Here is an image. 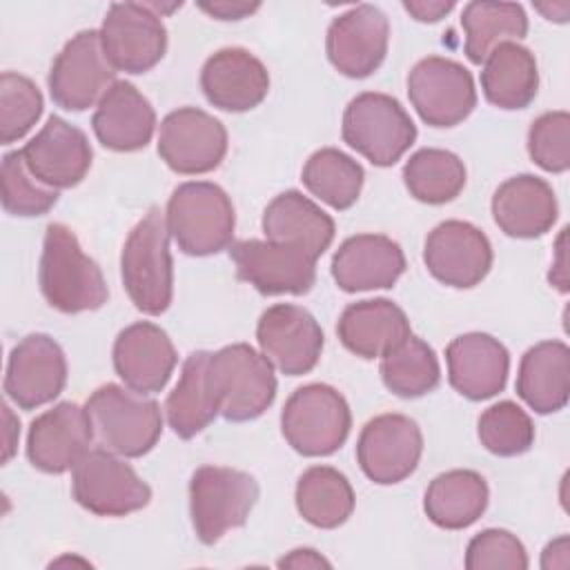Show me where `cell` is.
<instances>
[{"label": "cell", "instance_id": "6da1fadb", "mask_svg": "<svg viewBox=\"0 0 570 570\" xmlns=\"http://www.w3.org/2000/svg\"><path fill=\"white\" fill-rule=\"evenodd\" d=\"M38 283L45 301L62 314L100 309L109 289L94 258H89L76 234L62 223H49L45 229Z\"/></svg>", "mask_w": 570, "mask_h": 570}, {"label": "cell", "instance_id": "7a4b0ae2", "mask_svg": "<svg viewBox=\"0 0 570 570\" xmlns=\"http://www.w3.org/2000/svg\"><path fill=\"white\" fill-rule=\"evenodd\" d=\"M120 276L127 296L142 314L158 316L171 305L174 263L165 214L151 207L129 232L120 254Z\"/></svg>", "mask_w": 570, "mask_h": 570}, {"label": "cell", "instance_id": "3957f363", "mask_svg": "<svg viewBox=\"0 0 570 570\" xmlns=\"http://www.w3.org/2000/svg\"><path fill=\"white\" fill-rule=\"evenodd\" d=\"M85 410L100 448L125 459L147 454L163 434L160 405L118 383L96 387Z\"/></svg>", "mask_w": 570, "mask_h": 570}, {"label": "cell", "instance_id": "277c9868", "mask_svg": "<svg viewBox=\"0 0 570 570\" xmlns=\"http://www.w3.org/2000/svg\"><path fill=\"white\" fill-rule=\"evenodd\" d=\"M169 236L189 256H212L232 245L234 205L223 187L207 180L178 185L165 212Z\"/></svg>", "mask_w": 570, "mask_h": 570}, {"label": "cell", "instance_id": "5b68a950", "mask_svg": "<svg viewBox=\"0 0 570 570\" xmlns=\"http://www.w3.org/2000/svg\"><path fill=\"white\" fill-rule=\"evenodd\" d=\"M256 501L258 483L252 474L225 465L198 468L189 481V514L198 541L214 546L245 525Z\"/></svg>", "mask_w": 570, "mask_h": 570}, {"label": "cell", "instance_id": "8992f818", "mask_svg": "<svg viewBox=\"0 0 570 570\" xmlns=\"http://www.w3.org/2000/svg\"><path fill=\"white\" fill-rule=\"evenodd\" d=\"M352 412L345 396L325 383L292 392L281 412L285 441L303 456H330L350 436Z\"/></svg>", "mask_w": 570, "mask_h": 570}, {"label": "cell", "instance_id": "52a82bcc", "mask_svg": "<svg viewBox=\"0 0 570 570\" xmlns=\"http://www.w3.org/2000/svg\"><path fill=\"white\" fill-rule=\"evenodd\" d=\"M341 134L372 165L392 167L414 145L416 125L396 98L363 91L345 107Z\"/></svg>", "mask_w": 570, "mask_h": 570}, {"label": "cell", "instance_id": "ba28073f", "mask_svg": "<svg viewBox=\"0 0 570 570\" xmlns=\"http://www.w3.org/2000/svg\"><path fill=\"white\" fill-rule=\"evenodd\" d=\"M218 410L227 421L258 419L276 399L274 365L247 343L225 345L209 356Z\"/></svg>", "mask_w": 570, "mask_h": 570}, {"label": "cell", "instance_id": "9c48e42d", "mask_svg": "<svg viewBox=\"0 0 570 570\" xmlns=\"http://www.w3.org/2000/svg\"><path fill=\"white\" fill-rule=\"evenodd\" d=\"M78 505L98 517H125L149 505L151 488L118 454L94 448L71 472Z\"/></svg>", "mask_w": 570, "mask_h": 570}, {"label": "cell", "instance_id": "30bf717a", "mask_svg": "<svg viewBox=\"0 0 570 570\" xmlns=\"http://www.w3.org/2000/svg\"><path fill=\"white\" fill-rule=\"evenodd\" d=\"M116 82V69L107 60L100 31L85 29L65 42L49 69L51 100L67 111H85L100 102Z\"/></svg>", "mask_w": 570, "mask_h": 570}, {"label": "cell", "instance_id": "8fae6325", "mask_svg": "<svg viewBox=\"0 0 570 570\" xmlns=\"http://www.w3.org/2000/svg\"><path fill=\"white\" fill-rule=\"evenodd\" d=\"M100 42L116 71L145 73L163 60L167 29L147 2H114L102 18Z\"/></svg>", "mask_w": 570, "mask_h": 570}, {"label": "cell", "instance_id": "7c38bea8", "mask_svg": "<svg viewBox=\"0 0 570 570\" xmlns=\"http://www.w3.org/2000/svg\"><path fill=\"white\" fill-rule=\"evenodd\" d=\"M407 98L430 127H454L476 107L472 73L456 60L428 56L407 76Z\"/></svg>", "mask_w": 570, "mask_h": 570}, {"label": "cell", "instance_id": "4fadbf2b", "mask_svg": "<svg viewBox=\"0 0 570 570\" xmlns=\"http://www.w3.org/2000/svg\"><path fill=\"white\" fill-rule=\"evenodd\" d=\"M227 154V129L198 107H178L160 122L158 156L185 176L214 171Z\"/></svg>", "mask_w": 570, "mask_h": 570}, {"label": "cell", "instance_id": "5bb4252c", "mask_svg": "<svg viewBox=\"0 0 570 570\" xmlns=\"http://www.w3.org/2000/svg\"><path fill=\"white\" fill-rule=\"evenodd\" d=\"M236 276L265 296L307 294L316 283V258L305 249L274 240H238L229 245Z\"/></svg>", "mask_w": 570, "mask_h": 570}, {"label": "cell", "instance_id": "9a60e30c", "mask_svg": "<svg viewBox=\"0 0 570 570\" xmlns=\"http://www.w3.org/2000/svg\"><path fill=\"white\" fill-rule=\"evenodd\" d=\"M423 454V434L416 421L405 414H379L370 419L356 441V461L363 474L392 485L407 479Z\"/></svg>", "mask_w": 570, "mask_h": 570}, {"label": "cell", "instance_id": "2e32d148", "mask_svg": "<svg viewBox=\"0 0 570 570\" xmlns=\"http://www.w3.org/2000/svg\"><path fill=\"white\" fill-rule=\"evenodd\" d=\"M261 354L283 374L301 376L316 367L323 352V330L301 305L267 307L256 325Z\"/></svg>", "mask_w": 570, "mask_h": 570}, {"label": "cell", "instance_id": "e0dca14e", "mask_svg": "<svg viewBox=\"0 0 570 570\" xmlns=\"http://www.w3.org/2000/svg\"><path fill=\"white\" fill-rule=\"evenodd\" d=\"M423 263L439 283L470 289L488 276L492 245L476 225L468 220H443L425 238Z\"/></svg>", "mask_w": 570, "mask_h": 570}, {"label": "cell", "instance_id": "ac0fdd59", "mask_svg": "<svg viewBox=\"0 0 570 570\" xmlns=\"http://www.w3.org/2000/svg\"><path fill=\"white\" fill-rule=\"evenodd\" d=\"M387 42V16L374 4H356L330 22L325 51L338 73L367 78L383 65Z\"/></svg>", "mask_w": 570, "mask_h": 570}, {"label": "cell", "instance_id": "d6986e66", "mask_svg": "<svg viewBox=\"0 0 570 570\" xmlns=\"http://www.w3.org/2000/svg\"><path fill=\"white\" fill-rule=\"evenodd\" d=\"M65 383L67 358L51 336L29 334L13 345L4 372V394L20 410L51 403L65 390Z\"/></svg>", "mask_w": 570, "mask_h": 570}, {"label": "cell", "instance_id": "ffe728a7", "mask_svg": "<svg viewBox=\"0 0 570 570\" xmlns=\"http://www.w3.org/2000/svg\"><path fill=\"white\" fill-rule=\"evenodd\" d=\"M94 428L85 407L62 401L38 414L27 434L29 463L47 474H62L91 450Z\"/></svg>", "mask_w": 570, "mask_h": 570}, {"label": "cell", "instance_id": "44dd1931", "mask_svg": "<svg viewBox=\"0 0 570 570\" xmlns=\"http://www.w3.org/2000/svg\"><path fill=\"white\" fill-rule=\"evenodd\" d=\"M20 151L29 171L51 189L76 187L87 176L94 158L85 131L60 116H49Z\"/></svg>", "mask_w": 570, "mask_h": 570}, {"label": "cell", "instance_id": "7402d4cb", "mask_svg": "<svg viewBox=\"0 0 570 570\" xmlns=\"http://www.w3.org/2000/svg\"><path fill=\"white\" fill-rule=\"evenodd\" d=\"M176 361L171 338L149 321L127 325L114 341V370L138 394L160 392L171 379Z\"/></svg>", "mask_w": 570, "mask_h": 570}, {"label": "cell", "instance_id": "603a6c76", "mask_svg": "<svg viewBox=\"0 0 570 570\" xmlns=\"http://www.w3.org/2000/svg\"><path fill=\"white\" fill-rule=\"evenodd\" d=\"M200 87L209 105L240 114L265 100L269 91V73L247 49L225 47L205 60L200 69Z\"/></svg>", "mask_w": 570, "mask_h": 570}, {"label": "cell", "instance_id": "cb8c5ba5", "mask_svg": "<svg viewBox=\"0 0 570 570\" xmlns=\"http://www.w3.org/2000/svg\"><path fill=\"white\" fill-rule=\"evenodd\" d=\"M450 385L470 401H485L503 392L510 370L505 345L483 332H468L445 347Z\"/></svg>", "mask_w": 570, "mask_h": 570}, {"label": "cell", "instance_id": "d4e9b609", "mask_svg": "<svg viewBox=\"0 0 570 570\" xmlns=\"http://www.w3.org/2000/svg\"><path fill=\"white\" fill-rule=\"evenodd\" d=\"M405 272V256L396 240L383 234H356L332 256V278L343 292L387 289Z\"/></svg>", "mask_w": 570, "mask_h": 570}, {"label": "cell", "instance_id": "484cf974", "mask_svg": "<svg viewBox=\"0 0 570 570\" xmlns=\"http://www.w3.org/2000/svg\"><path fill=\"white\" fill-rule=\"evenodd\" d=\"M91 127L102 147L111 151H138L154 136L156 111L131 82L116 80L96 105Z\"/></svg>", "mask_w": 570, "mask_h": 570}, {"label": "cell", "instance_id": "4316f807", "mask_svg": "<svg viewBox=\"0 0 570 570\" xmlns=\"http://www.w3.org/2000/svg\"><path fill=\"white\" fill-rule=\"evenodd\" d=\"M492 216L505 236L539 238L557 223L559 205L552 187L543 178L519 174L497 187Z\"/></svg>", "mask_w": 570, "mask_h": 570}, {"label": "cell", "instance_id": "83f0119b", "mask_svg": "<svg viewBox=\"0 0 570 570\" xmlns=\"http://www.w3.org/2000/svg\"><path fill=\"white\" fill-rule=\"evenodd\" d=\"M345 350L361 358H379L401 345L412 332L405 312L390 298L350 303L336 325Z\"/></svg>", "mask_w": 570, "mask_h": 570}, {"label": "cell", "instance_id": "f1b7e54d", "mask_svg": "<svg viewBox=\"0 0 570 570\" xmlns=\"http://www.w3.org/2000/svg\"><path fill=\"white\" fill-rule=\"evenodd\" d=\"M263 232L267 240L305 249L318 258L334 240V220L314 200L296 189L278 194L263 212Z\"/></svg>", "mask_w": 570, "mask_h": 570}, {"label": "cell", "instance_id": "f546056e", "mask_svg": "<svg viewBox=\"0 0 570 570\" xmlns=\"http://www.w3.org/2000/svg\"><path fill=\"white\" fill-rule=\"evenodd\" d=\"M517 394L537 414H552L566 407L570 394V350L563 341H541L521 356Z\"/></svg>", "mask_w": 570, "mask_h": 570}, {"label": "cell", "instance_id": "4dcf8cb0", "mask_svg": "<svg viewBox=\"0 0 570 570\" xmlns=\"http://www.w3.org/2000/svg\"><path fill=\"white\" fill-rule=\"evenodd\" d=\"M212 352H191L185 363L176 387L165 401L167 423L180 439H194L200 434L218 414V399L209 376Z\"/></svg>", "mask_w": 570, "mask_h": 570}, {"label": "cell", "instance_id": "1f68e13d", "mask_svg": "<svg viewBox=\"0 0 570 570\" xmlns=\"http://www.w3.org/2000/svg\"><path fill=\"white\" fill-rule=\"evenodd\" d=\"M481 89L485 100L499 109H525L539 91L534 53L517 42L494 47L483 60Z\"/></svg>", "mask_w": 570, "mask_h": 570}, {"label": "cell", "instance_id": "d6a6232c", "mask_svg": "<svg viewBox=\"0 0 570 570\" xmlns=\"http://www.w3.org/2000/svg\"><path fill=\"white\" fill-rule=\"evenodd\" d=\"M488 499L490 490L479 472L448 470L430 481L423 510L434 525L443 530H463L485 512Z\"/></svg>", "mask_w": 570, "mask_h": 570}, {"label": "cell", "instance_id": "836d02e7", "mask_svg": "<svg viewBox=\"0 0 570 570\" xmlns=\"http://www.w3.org/2000/svg\"><path fill=\"white\" fill-rule=\"evenodd\" d=\"M294 501L309 525L332 530L350 519L356 499L343 472L332 465H312L298 476Z\"/></svg>", "mask_w": 570, "mask_h": 570}, {"label": "cell", "instance_id": "e575fe53", "mask_svg": "<svg viewBox=\"0 0 570 570\" xmlns=\"http://www.w3.org/2000/svg\"><path fill=\"white\" fill-rule=\"evenodd\" d=\"M461 27L465 31L468 60L481 65L494 47L525 38L528 16L517 2L476 0L463 7Z\"/></svg>", "mask_w": 570, "mask_h": 570}, {"label": "cell", "instance_id": "d590c367", "mask_svg": "<svg viewBox=\"0 0 570 570\" xmlns=\"http://www.w3.org/2000/svg\"><path fill=\"white\" fill-rule=\"evenodd\" d=\"M463 160L436 147H423L414 151L403 167V183L407 191L428 205H443L454 200L465 187Z\"/></svg>", "mask_w": 570, "mask_h": 570}, {"label": "cell", "instance_id": "8d00e7d4", "mask_svg": "<svg viewBox=\"0 0 570 570\" xmlns=\"http://www.w3.org/2000/svg\"><path fill=\"white\" fill-rule=\"evenodd\" d=\"M303 185L327 203L332 209H350L361 194L365 171L363 167L347 154L336 147H323L314 151L301 174Z\"/></svg>", "mask_w": 570, "mask_h": 570}, {"label": "cell", "instance_id": "74e56055", "mask_svg": "<svg viewBox=\"0 0 570 570\" xmlns=\"http://www.w3.org/2000/svg\"><path fill=\"white\" fill-rule=\"evenodd\" d=\"M381 379L401 399L423 396L441 381L439 358L423 338L410 334L401 345L381 356Z\"/></svg>", "mask_w": 570, "mask_h": 570}, {"label": "cell", "instance_id": "f35d334b", "mask_svg": "<svg viewBox=\"0 0 570 570\" xmlns=\"http://www.w3.org/2000/svg\"><path fill=\"white\" fill-rule=\"evenodd\" d=\"M476 434L488 452L497 456H519L534 443V423L514 401H499L483 410Z\"/></svg>", "mask_w": 570, "mask_h": 570}, {"label": "cell", "instance_id": "ab89813d", "mask_svg": "<svg viewBox=\"0 0 570 570\" xmlns=\"http://www.w3.org/2000/svg\"><path fill=\"white\" fill-rule=\"evenodd\" d=\"M2 207L11 216H42L58 203V189L42 185L27 167L22 151H9L2 156L0 169Z\"/></svg>", "mask_w": 570, "mask_h": 570}, {"label": "cell", "instance_id": "60d3db41", "mask_svg": "<svg viewBox=\"0 0 570 570\" xmlns=\"http://www.w3.org/2000/svg\"><path fill=\"white\" fill-rule=\"evenodd\" d=\"M42 107V94L31 78L4 71L0 76V142L20 140L38 122Z\"/></svg>", "mask_w": 570, "mask_h": 570}, {"label": "cell", "instance_id": "b9f144b4", "mask_svg": "<svg viewBox=\"0 0 570 570\" xmlns=\"http://www.w3.org/2000/svg\"><path fill=\"white\" fill-rule=\"evenodd\" d=\"M528 154L543 171L563 174L570 167V116L546 111L528 129Z\"/></svg>", "mask_w": 570, "mask_h": 570}, {"label": "cell", "instance_id": "7bdbcfd3", "mask_svg": "<svg viewBox=\"0 0 570 570\" xmlns=\"http://www.w3.org/2000/svg\"><path fill=\"white\" fill-rule=\"evenodd\" d=\"M465 568L468 570H525L528 552L523 543L508 530L488 528L474 534L465 550Z\"/></svg>", "mask_w": 570, "mask_h": 570}, {"label": "cell", "instance_id": "ee69618b", "mask_svg": "<svg viewBox=\"0 0 570 570\" xmlns=\"http://www.w3.org/2000/svg\"><path fill=\"white\" fill-rule=\"evenodd\" d=\"M261 4L254 2H227V0H220V2H200L198 9L214 16L216 20H240V18H247L249 13H254Z\"/></svg>", "mask_w": 570, "mask_h": 570}, {"label": "cell", "instance_id": "f6af8a7d", "mask_svg": "<svg viewBox=\"0 0 570 570\" xmlns=\"http://www.w3.org/2000/svg\"><path fill=\"white\" fill-rule=\"evenodd\" d=\"M403 9L419 22H439L441 18H445L452 9H454V2H425V0H405L403 2Z\"/></svg>", "mask_w": 570, "mask_h": 570}, {"label": "cell", "instance_id": "bcb514c9", "mask_svg": "<svg viewBox=\"0 0 570 570\" xmlns=\"http://www.w3.org/2000/svg\"><path fill=\"white\" fill-rule=\"evenodd\" d=\"M278 566H281V568H321V566L330 568V561L323 559V557H321L316 550H312V548H296V550H292L287 557H283V559L278 561Z\"/></svg>", "mask_w": 570, "mask_h": 570}, {"label": "cell", "instance_id": "7dc6e473", "mask_svg": "<svg viewBox=\"0 0 570 570\" xmlns=\"http://www.w3.org/2000/svg\"><path fill=\"white\" fill-rule=\"evenodd\" d=\"M566 232L568 227L561 229L559 240H557V263L550 269V283L559 287V292H568V278H566Z\"/></svg>", "mask_w": 570, "mask_h": 570}]
</instances>
